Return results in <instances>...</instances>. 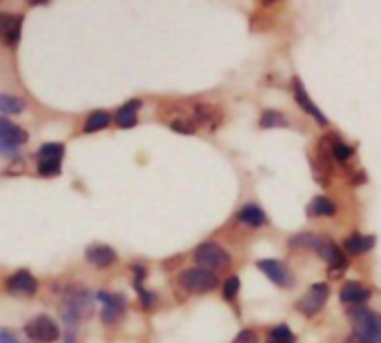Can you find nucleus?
<instances>
[{
	"label": "nucleus",
	"mask_w": 381,
	"mask_h": 343,
	"mask_svg": "<svg viewBox=\"0 0 381 343\" xmlns=\"http://www.w3.org/2000/svg\"><path fill=\"white\" fill-rule=\"evenodd\" d=\"M267 343H270V341H267Z\"/></svg>",
	"instance_id": "obj_39"
},
{
	"label": "nucleus",
	"mask_w": 381,
	"mask_h": 343,
	"mask_svg": "<svg viewBox=\"0 0 381 343\" xmlns=\"http://www.w3.org/2000/svg\"><path fill=\"white\" fill-rule=\"evenodd\" d=\"M373 247H375V236L373 234H359V232H355V234H350L343 241V252H348L352 257H359V254L371 252Z\"/></svg>",
	"instance_id": "obj_16"
},
{
	"label": "nucleus",
	"mask_w": 381,
	"mask_h": 343,
	"mask_svg": "<svg viewBox=\"0 0 381 343\" xmlns=\"http://www.w3.org/2000/svg\"><path fill=\"white\" fill-rule=\"evenodd\" d=\"M141 107H143L141 100H130V102H125L123 107H118L116 116H114V123L118 125L120 130L137 128V123H139V109Z\"/></svg>",
	"instance_id": "obj_15"
},
{
	"label": "nucleus",
	"mask_w": 381,
	"mask_h": 343,
	"mask_svg": "<svg viewBox=\"0 0 381 343\" xmlns=\"http://www.w3.org/2000/svg\"><path fill=\"white\" fill-rule=\"evenodd\" d=\"M9 22H11V14H3V11H0V38H3V40H5Z\"/></svg>",
	"instance_id": "obj_36"
},
{
	"label": "nucleus",
	"mask_w": 381,
	"mask_h": 343,
	"mask_svg": "<svg viewBox=\"0 0 381 343\" xmlns=\"http://www.w3.org/2000/svg\"><path fill=\"white\" fill-rule=\"evenodd\" d=\"M312 174H315L319 185H330V161L323 152L312 156Z\"/></svg>",
	"instance_id": "obj_19"
},
{
	"label": "nucleus",
	"mask_w": 381,
	"mask_h": 343,
	"mask_svg": "<svg viewBox=\"0 0 381 343\" xmlns=\"http://www.w3.org/2000/svg\"><path fill=\"white\" fill-rule=\"evenodd\" d=\"M371 288L359 281H345L339 290V299L341 303H348V305H364L368 299H371Z\"/></svg>",
	"instance_id": "obj_13"
},
{
	"label": "nucleus",
	"mask_w": 381,
	"mask_h": 343,
	"mask_svg": "<svg viewBox=\"0 0 381 343\" xmlns=\"http://www.w3.org/2000/svg\"><path fill=\"white\" fill-rule=\"evenodd\" d=\"M332 156L337 158L339 163H345L348 158H352L355 156V147L350 145V143H343V141H339V139H332Z\"/></svg>",
	"instance_id": "obj_25"
},
{
	"label": "nucleus",
	"mask_w": 381,
	"mask_h": 343,
	"mask_svg": "<svg viewBox=\"0 0 381 343\" xmlns=\"http://www.w3.org/2000/svg\"><path fill=\"white\" fill-rule=\"evenodd\" d=\"M170 128L178 134H194L196 132V125L194 123H187V121H172Z\"/></svg>",
	"instance_id": "obj_32"
},
{
	"label": "nucleus",
	"mask_w": 381,
	"mask_h": 343,
	"mask_svg": "<svg viewBox=\"0 0 381 343\" xmlns=\"http://www.w3.org/2000/svg\"><path fill=\"white\" fill-rule=\"evenodd\" d=\"M234 343H259V335L254 330H241V333L234 337Z\"/></svg>",
	"instance_id": "obj_33"
},
{
	"label": "nucleus",
	"mask_w": 381,
	"mask_h": 343,
	"mask_svg": "<svg viewBox=\"0 0 381 343\" xmlns=\"http://www.w3.org/2000/svg\"><path fill=\"white\" fill-rule=\"evenodd\" d=\"M96 299L100 301V319H103V323H116L118 319L125 314L127 310V299L118 292H109V290H100L96 294Z\"/></svg>",
	"instance_id": "obj_7"
},
{
	"label": "nucleus",
	"mask_w": 381,
	"mask_h": 343,
	"mask_svg": "<svg viewBox=\"0 0 381 343\" xmlns=\"http://www.w3.org/2000/svg\"><path fill=\"white\" fill-rule=\"evenodd\" d=\"M239 290H241L239 277H230L226 283H223V296H226V301H234V299H237Z\"/></svg>",
	"instance_id": "obj_30"
},
{
	"label": "nucleus",
	"mask_w": 381,
	"mask_h": 343,
	"mask_svg": "<svg viewBox=\"0 0 381 343\" xmlns=\"http://www.w3.org/2000/svg\"><path fill=\"white\" fill-rule=\"evenodd\" d=\"M61 161H38L36 163V172L40 176H59L61 174Z\"/></svg>",
	"instance_id": "obj_29"
},
{
	"label": "nucleus",
	"mask_w": 381,
	"mask_h": 343,
	"mask_svg": "<svg viewBox=\"0 0 381 343\" xmlns=\"http://www.w3.org/2000/svg\"><path fill=\"white\" fill-rule=\"evenodd\" d=\"M270 343H295V333L288 326H274L270 330Z\"/></svg>",
	"instance_id": "obj_28"
},
{
	"label": "nucleus",
	"mask_w": 381,
	"mask_h": 343,
	"mask_svg": "<svg viewBox=\"0 0 381 343\" xmlns=\"http://www.w3.org/2000/svg\"><path fill=\"white\" fill-rule=\"evenodd\" d=\"M25 335L33 343H54L61 337V326L47 314H38L25 323Z\"/></svg>",
	"instance_id": "obj_5"
},
{
	"label": "nucleus",
	"mask_w": 381,
	"mask_h": 343,
	"mask_svg": "<svg viewBox=\"0 0 381 343\" xmlns=\"http://www.w3.org/2000/svg\"><path fill=\"white\" fill-rule=\"evenodd\" d=\"M293 91H295V100L301 105V109H304L308 116H312L315 119L321 128H328V119L323 116V112L315 105V102L310 100V96H308V91H306V87H304V83H301V78H293Z\"/></svg>",
	"instance_id": "obj_12"
},
{
	"label": "nucleus",
	"mask_w": 381,
	"mask_h": 343,
	"mask_svg": "<svg viewBox=\"0 0 381 343\" xmlns=\"http://www.w3.org/2000/svg\"><path fill=\"white\" fill-rule=\"evenodd\" d=\"M194 116H196V123H201V125H212V128H217V123L212 121V116L219 119V112L212 107V105H199L194 109Z\"/></svg>",
	"instance_id": "obj_27"
},
{
	"label": "nucleus",
	"mask_w": 381,
	"mask_h": 343,
	"mask_svg": "<svg viewBox=\"0 0 381 343\" xmlns=\"http://www.w3.org/2000/svg\"><path fill=\"white\" fill-rule=\"evenodd\" d=\"M256 268H259L274 285H279V288H288V285H293V274H290V270L283 261L261 259V261H256Z\"/></svg>",
	"instance_id": "obj_11"
},
{
	"label": "nucleus",
	"mask_w": 381,
	"mask_h": 343,
	"mask_svg": "<svg viewBox=\"0 0 381 343\" xmlns=\"http://www.w3.org/2000/svg\"><path fill=\"white\" fill-rule=\"evenodd\" d=\"M194 261L199 263V268L205 270H228L232 266V257L228 250L212 241L201 243L194 250Z\"/></svg>",
	"instance_id": "obj_3"
},
{
	"label": "nucleus",
	"mask_w": 381,
	"mask_h": 343,
	"mask_svg": "<svg viewBox=\"0 0 381 343\" xmlns=\"http://www.w3.org/2000/svg\"><path fill=\"white\" fill-rule=\"evenodd\" d=\"M132 270H134V283H141L145 277H148V268L139 266V263H137V266H132Z\"/></svg>",
	"instance_id": "obj_34"
},
{
	"label": "nucleus",
	"mask_w": 381,
	"mask_h": 343,
	"mask_svg": "<svg viewBox=\"0 0 381 343\" xmlns=\"http://www.w3.org/2000/svg\"><path fill=\"white\" fill-rule=\"evenodd\" d=\"M5 288L9 294L16 296H33L38 292V281L29 270H18L5 279Z\"/></svg>",
	"instance_id": "obj_10"
},
{
	"label": "nucleus",
	"mask_w": 381,
	"mask_h": 343,
	"mask_svg": "<svg viewBox=\"0 0 381 343\" xmlns=\"http://www.w3.org/2000/svg\"><path fill=\"white\" fill-rule=\"evenodd\" d=\"M61 312H63L67 328H72V333H74L76 323L92 312V307H89V294L85 290H70L63 301Z\"/></svg>",
	"instance_id": "obj_2"
},
{
	"label": "nucleus",
	"mask_w": 381,
	"mask_h": 343,
	"mask_svg": "<svg viewBox=\"0 0 381 343\" xmlns=\"http://www.w3.org/2000/svg\"><path fill=\"white\" fill-rule=\"evenodd\" d=\"M134 288H137V292H139V296H141L143 310H152V307H154V301H156V296H154L150 290H145V288H143V283H134Z\"/></svg>",
	"instance_id": "obj_31"
},
{
	"label": "nucleus",
	"mask_w": 381,
	"mask_h": 343,
	"mask_svg": "<svg viewBox=\"0 0 381 343\" xmlns=\"http://www.w3.org/2000/svg\"><path fill=\"white\" fill-rule=\"evenodd\" d=\"M27 109V102L14 94H0V114H22Z\"/></svg>",
	"instance_id": "obj_22"
},
{
	"label": "nucleus",
	"mask_w": 381,
	"mask_h": 343,
	"mask_svg": "<svg viewBox=\"0 0 381 343\" xmlns=\"http://www.w3.org/2000/svg\"><path fill=\"white\" fill-rule=\"evenodd\" d=\"M183 288H187L189 292H196V294H203V292H212L219 285L217 274L212 270L205 268H189L183 270L181 277H178Z\"/></svg>",
	"instance_id": "obj_6"
},
{
	"label": "nucleus",
	"mask_w": 381,
	"mask_h": 343,
	"mask_svg": "<svg viewBox=\"0 0 381 343\" xmlns=\"http://www.w3.org/2000/svg\"><path fill=\"white\" fill-rule=\"evenodd\" d=\"M65 147L61 143H45L36 152V161H63Z\"/></svg>",
	"instance_id": "obj_23"
},
{
	"label": "nucleus",
	"mask_w": 381,
	"mask_h": 343,
	"mask_svg": "<svg viewBox=\"0 0 381 343\" xmlns=\"http://www.w3.org/2000/svg\"><path fill=\"white\" fill-rule=\"evenodd\" d=\"M290 121L286 119L283 112H277V109H265L263 116L259 121V128L263 130H274V128H288Z\"/></svg>",
	"instance_id": "obj_21"
},
{
	"label": "nucleus",
	"mask_w": 381,
	"mask_h": 343,
	"mask_svg": "<svg viewBox=\"0 0 381 343\" xmlns=\"http://www.w3.org/2000/svg\"><path fill=\"white\" fill-rule=\"evenodd\" d=\"M315 252L328 263V268L332 270V277H339V272L348 268V257H345L343 247H339L334 241H330V238H321Z\"/></svg>",
	"instance_id": "obj_9"
},
{
	"label": "nucleus",
	"mask_w": 381,
	"mask_h": 343,
	"mask_svg": "<svg viewBox=\"0 0 381 343\" xmlns=\"http://www.w3.org/2000/svg\"><path fill=\"white\" fill-rule=\"evenodd\" d=\"M109 123H111L109 112H105V109H96V112H92V114L87 116V121H85V125H83V132H85V134L100 132V130H105Z\"/></svg>",
	"instance_id": "obj_20"
},
{
	"label": "nucleus",
	"mask_w": 381,
	"mask_h": 343,
	"mask_svg": "<svg viewBox=\"0 0 381 343\" xmlns=\"http://www.w3.org/2000/svg\"><path fill=\"white\" fill-rule=\"evenodd\" d=\"M308 219H319V216H334L337 214V205L328 197H315L306 208Z\"/></svg>",
	"instance_id": "obj_18"
},
{
	"label": "nucleus",
	"mask_w": 381,
	"mask_h": 343,
	"mask_svg": "<svg viewBox=\"0 0 381 343\" xmlns=\"http://www.w3.org/2000/svg\"><path fill=\"white\" fill-rule=\"evenodd\" d=\"M27 132L7 121L5 116H0V154L5 158H16L20 152V145L27 143Z\"/></svg>",
	"instance_id": "obj_4"
},
{
	"label": "nucleus",
	"mask_w": 381,
	"mask_h": 343,
	"mask_svg": "<svg viewBox=\"0 0 381 343\" xmlns=\"http://www.w3.org/2000/svg\"><path fill=\"white\" fill-rule=\"evenodd\" d=\"M65 343H76V341H74V333H67V339H65Z\"/></svg>",
	"instance_id": "obj_38"
},
{
	"label": "nucleus",
	"mask_w": 381,
	"mask_h": 343,
	"mask_svg": "<svg viewBox=\"0 0 381 343\" xmlns=\"http://www.w3.org/2000/svg\"><path fill=\"white\" fill-rule=\"evenodd\" d=\"M85 259L92 263L94 268L98 270H105L109 266H114L118 254H116V250L114 247H109V245H103V243H98V245H89L85 250Z\"/></svg>",
	"instance_id": "obj_14"
},
{
	"label": "nucleus",
	"mask_w": 381,
	"mask_h": 343,
	"mask_svg": "<svg viewBox=\"0 0 381 343\" xmlns=\"http://www.w3.org/2000/svg\"><path fill=\"white\" fill-rule=\"evenodd\" d=\"M319 241H321V236L304 232V234H297V236L290 238L288 245H290V247H306V250H310V247H312V250H317Z\"/></svg>",
	"instance_id": "obj_26"
},
{
	"label": "nucleus",
	"mask_w": 381,
	"mask_h": 343,
	"mask_svg": "<svg viewBox=\"0 0 381 343\" xmlns=\"http://www.w3.org/2000/svg\"><path fill=\"white\" fill-rule=\"evenodd\" d=\"M368 176L364 174V172H357V174H352V185H361V183H366Z\"/></svg>",
	"instance_id": "obj_37"
},
{
	"label": "nucleus",
	"mask_w": 381,
	"mask_h": 343,
	"mask_svg": "<svg viewBox=\"0 0 381 343\" xmlns=\"http://www.w3.org/2000/svg\"><path fill=\"white\" fill-rule=\"evenodd\" d=\"M330 296V285L328 283H315L312 288L297 301V310L304 317H315L323 305H326Z\"/></svg>",
	"instance_id": "obj_8"
},
{
	"label": "nucleus",
	"mask_w": 381,
	"mask_h": 343,
	"mask_svg": "<svg viewBox=\"0 0 381 343\" xmlns=\"http://www.w3.org/2000/svg\"><path fill=\"white\" fill-rule=\"evenodd\" d=\"M22 18L20 14H11V22L7 27V33H5V43L9 45V47H14V45H18L20 40V31H22Z\"/></svg>",
	"instance_id": "obj_24"
},
{
	"label": "nucleus",
	"mask_w": 381,
	"mask_h": 343,
	"mask_svg": "<svg viewBox=\"0 0 381 343\" xmlns=\"http://www.w3.org/2000/svg\"><path fill=\"white\" fill-rule=\"evenodd\" d=\"M348 317L352 319L355 335L366 339L368 343H381V314L371 312L364 305L348 307Z\"/></svg>",
	"instance_id": "obj_1"
},
{
	"label": "nucleus",
	"mask_w": 381,
	"mask_h": 343,
	"mask_svg": "<svg viewBox=\"0 0 381 343\" xmlns=\"http://www.w3.org/2000/svg\"><path fill=\"white\" fill-rule=\"evenodd\" d=\"M237 221L243 223V225H248V227H263L267 223V216H265V212L259 208V205L250 203V205H245V208L239 210Z\"/></svg>",
	"instance_id": "obj_17"
},
{
	"label": "nucleus",
	"mask_w": 381,
	"mask_h": 343,
	"mask_svg": "<svg viewBox=\"0 0 381 343\" xmlns=\"http://www.w3.org/2000/svg\"><path fill=\"white\" fill-rule=\"evenodd\" d=\"M0 343H20V341H18V337L14 333H11V330L3 328V330H0Z\"/></svg>",
	"instance_id": "obj_35"
}]
</instances>
